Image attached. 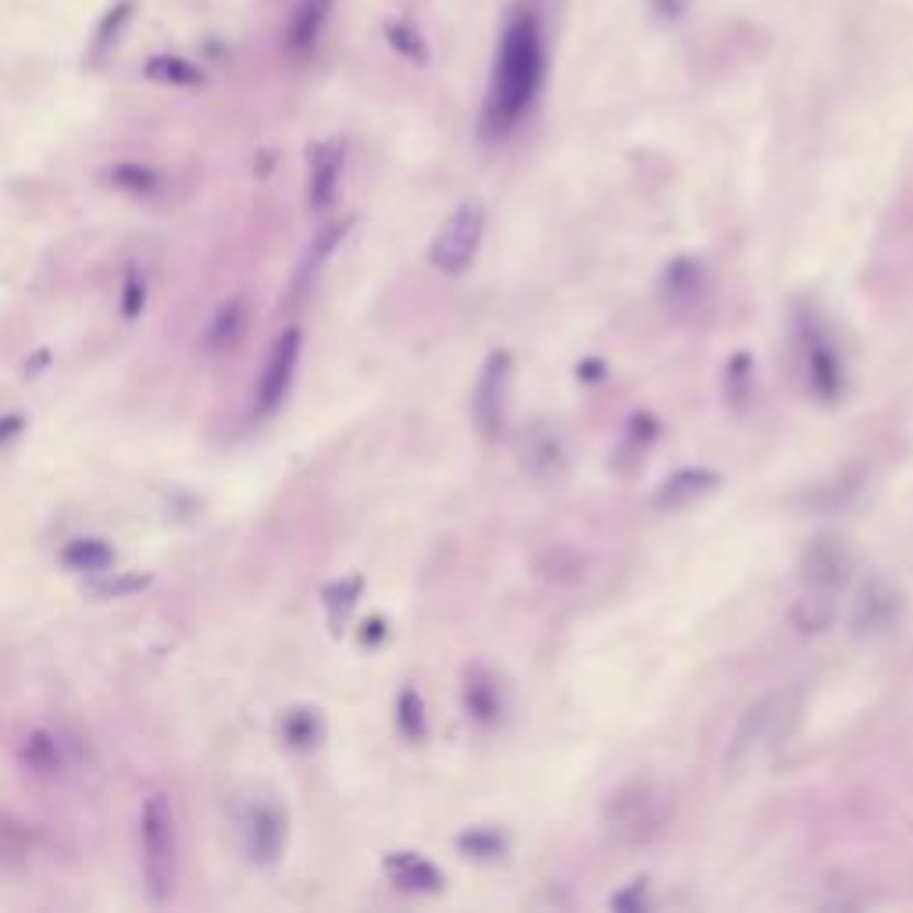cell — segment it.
Segmentation results:
<instances>
[{
  "label": "cell",
  "mask_w": 913,
  "mask_h": 913,
  "mask_svg": "<svg viewBox=\"0 0 913 913\" xmlns=\"http://www.w3.org/2000/svg\"><path fill=\"white\" fill-rule=\"evenodd\" d=\"M511 375H514V358L511 350H493L482 364L479 378L471 389V421L475 432L485 443H496L507 425V393H511Z\"/></svg>",
  "instance_id": "obj_7"
},
{
  "label": "cell",
  "mask_w": 913,
  "mask_h": 913,
  "mask_svg": "<svg viewBox=\"0 0 913 913\" xmlns=\"http://www.w3.org/2000/svg\"><path fill=\"white\" fill-rule=\"evenodd\" d=\"M343 165H347L343 140H325L311 147V208L315 211H329L336 203Z\"/></svg>",
  "instance_id": "obj_15"
},
{
  "label": "cell",
  "mask_w": 913,
  "mask_h": 913,
  "mask_svg": "<svg viewBox=\"0 0 913 913\" xmlns=\"http://www.w3.org/2000/svg\"><path fill=\"white\" fill-rule=\"evenodd\" d=\"M358 639H361V646H367V649L383 646L386 639H389V624H386V618H367V621L361 624Z\"/></svg>",
  "instance_id": "obj_37"
},
{
  "label": "cell",
  "mask_w": 913,
  "mask_h": 913,
  "mask_svg": "<svg viewBox=\"0 0 913 913\" xmlns=\"http://www.w3.org/2000/svg\"><path fill=\"white\" fill-rule=\"evenodd\" d=\"M649 8H653V15H660L664 22H678L686 15L689 0H649Z\"/></svg>",
  "instance_id": "obj_39"
},
{
  "label": "cell",
  "mask_w": 913,
  "mask_h": 913,
  "mask_svg": "<svg viewBox=\"0 0 913 913\" xmlns=\"http://www.w3.org/2000/svg\"><path fill=\"white\" fill-rule=\"evenodd\" d=\"M610 906H618V910H643V906H649V899L643 892V881H635L629 892H618L614 899H610Z\"/></svg>",
  "instance_id": "obj_38"
},
{
  "label": "cell",
  "mask_w": 913,
  "mask_h": 913,
  "mask_svg": "<svg viewBox=\"0 0 913 913\" xmlns=\"http://www.w3.org/2000/svg\"><path fill=\"white\" fill-rule=\"evenodd\" d=\"M239 839L254 864H276L290 839V817L271 796H254L239 807Z\"/></svg>",
  "instance_id": "obj_8"
},
{
  "label": "cell",
  "mask_w": 913,
  "mask_h": 913,
  "mask_svg": "<svg viewBox=\"0 0 913 913\" xmlns=\"http://www.w3.org/2000/svg\"><path fill=\"white\" fill-rule=\"evenodd\" d=\"M279 739H282V746L296 749V753L315 749L325 739L321 711H315V706H293V711H285L279 721Z\"/></svg>",
  "instance_id": "obj_21"
},
{
  "label": "cell",
  "mask_w": 913,
  "mask_h": 913,
  "mask_svg": "<svg viewBox=\"0 0 913 913\" xmlns=\"http://www.w3.org/2000/svg\"><path fill=\"white\" fill-rule=\"evenodd\" d=\"M132 0H118V4L107 11V15L101 19V25H97V33H93V47H90V54H86V65H101L104 61V54L115 47V39H118V33L126 30V22H129V15H132Z\"/></svg>",
  "instance_id": "obj_31"
},
{
  "label": "cell",
  "mask_w": 913,
  "mask_h": 913,
  "mask_svg": "<svg viewBox=\"0 0 913 913\" xmlns=\"http://www.w3.org/2000/svg\"><path fill=\"white\" fill-rule=\"evenodd\" d=\"M383 870H386V878L407 896H435V892H443V885H446L443 870L421 853H389L383 861Z\"/></svg>",
  "instance_id": "obj_17"
},
{
  "label": "cell",
  "mask_w": 913,
  "mask_h": 913,
  "mask_svg": "<svg viewBox=\"0 0 913 913\" xmlns=\"http://www.w3.org/2000/svg\"><path fill=\"white\" fill-rule=\"evenodd\" d=\"M107 183H112L115 189H121V194H129V197H154L161 189V175L154 168H147V165L121 161V165L107 168Z\"/></svg>",
  "instance_id": "obj_29"
},
{
  "label": "cell",
  "mask_w": 913,
  "mask_h": 913,
  "mask_svg": "<svg viewBox=\"0 0 913 913\" xmlns=\"http://www.w3.org/2000/svg\"><path fill=\"white\" fill-rule=\"evenodd\" d=\"M329 11H332V0H304V4H300V15L293 25V50L307 54L318 44L325 22H329Z\"/></svg>",
  "instance_id": "obj_28"
},
{
  "label": "cell",
  "mask_w": 913,
  "mask_h": 913,
  "mask_svg": "<svg viewBox=\"0 0 913 913\" xmlns=\"http://www.w3.org/2000/svg\"><path fill=\"white\" fill-rule=\"evenodd\" d=\"M143 72H147V79L165 83V86H200L203 83V72L197 65H189L183 58H172V54H157V58H150Z\"/></svg>",
  "instance_id": "obj_30"
},
{
  "label": "cell",
  "mask_w": 913,
  "mask_h": 913,
  "mask_svg": "<svg viewBox=\"0 0 913 913\" xmlns=\"http://www.w3.org/2000/svg\"><path fill=\"white\" fill-rule=\"evenodd\" d=\"M364 593V578L361 575H347V578H336L321 589V604H325V614H329L332 624V635L343 632V624L350 621V614L358 610V599Z\"/></svg>",
  "instance_id": "obj_23"
},
{
  "label": "cell",
  "mask_w": 913,
  "mask_h": 913,
  "mask_svg": "<svg viewBox=\"0 0 913 913\" xmlns=\"http://www.w3.org/2000/svg\"><path fill=\"white\" fill-rule=\"evenodd\" d=\"M386 39L393 44V50L403 54L407 61H414L425 68L429 65V44H425V36H421L414 25H407V22H386Z\"/></svg>",
  "instance_id": "obj_33"
},
{
  "label": "cell",
  "mask_w": 913,
  "mask_h": 913,
  "mask_svg": "<svg viewBox=\"0 0 913 913\" xmlns=\"http://www.w3.org/2000/svg\"><path fill=\"white\" fill-rule=\"evenodd\" d=\"M143 307H147V279H143V271L140 268H126V279H121V315H126L129 321H136L143 315Z\"/></svg>",
  "instance_id": "obj_35"
},
{
  "label": "cell",
  "mask_w": 913,
  "mask_h": 913,
  "mask_svg": "<svg viewBox=\"0 0 913 913\" xmlns=\"http://www.w3.org/2000/svg\"><path fill=\"white\" fill-rule=\"evenodd\" d=\"M788 336L796 347L799 375L807 393L821 403H839L846 397V361L835 343V332L824 321V311L813 300H796L788 315Z\"/></svg>",
  "instance_id": "obj_2"
},
{
  "label": "cell",
  "mask_w": 913,
  "mask_h": 913,
  "mask_svg": "<svg viewBox=\"0 0 913 913\" xmlns=\"http://www.w3.org/2000/svg\"><path fill=\"white\" fill-rule=\"evenodd\" d=\"M522 460L531 479H561L567 468V449L561 432L547 421H536L522 435Z\"/></svg>",
  "instance_id": "obj_14"
},
{
  "label": "cell",
  "mask_w": 913,
  "mask_h": 913,
  "mask_svg": "<svg viewBox=\"0 0 913 913\" xmlns=\"http://www.w3.org/2000/svg\"><path fill=\"white\" fill-rule=\"evenodd\" d=\"M457 853L468 856V861L493 864V861H503V856L511 853V835L496 824H475V828H465L457 835Z\"/></svg>",
  "instance_id": "obj_22"
},
{
  "label": "cell",
  "mask_w": 913,
  "mask_h": 913,
  "mask_svg": "<svg viewBox=\"0 0 913 913\" xmlns=\"http://www.w3.org/2000/svg\"><path fill=\"white\" fill-rule=\"evenodd\" d=\"M657 435H660V421L653 418L649 411H635L632 421H629V432H624L621 454H632L639 460L653 443H657Z\"/></svg>",
  "instance_id": "obj_34"
},
{
  "label": "cell",
  "mask_w": 913,
  "mask_h": 913,
  "mask_svg": "<svg viewBox=\"0 0 913 913\" xmlns=\"http://www.w3.org/2000/svg\"><path fill=\"white\" fill-rule=\"evenodd\" d=\"M19 757H22V764L30 768L33 774H58L61 771V742L54 739L50 731H44V728L25 735Z\"/></svg>",
  "instance_id": "obj_27"
},
{
  "label": "cell",
  "mask_w": 913,
  "mask_h": 913,
  "mask_svg": "<svg viewBox=\"0 0 913 913\" xmlns=\"http://www.w3.org/2000/svg\"><path fill=\"white\" fill-rule=\"evenodd\" d=\"M785 728V697L771 692V697H760L757 703L746 706V714L735 725V735L728 742L725 753V768H731L735 774L749 771L753 764H760L779 742V735Z\"/></svg>",
  "instance_id": "obj_6"
},
{
  "label": "cell",
  "mask_w": 913,
  "mask_h": 913,
  "mask_svg": "<svg viewBox=\"0 0 913 913\" xmlns=\"http://www.w3.org/2000/svg\"><path fill=\"white\" fill-rule=\"evenodd\" d=\"M25 432V418L22 414H4L0 418V446H8L11 440H19Z\"/></svg>",
  "instance_id": "obj_40"
},
{
  "label": "cell",
  "mask_w": 913,
  "mask_h": 913,
  "mask_svg": "<svg viewBox=\"0 0 913 913\" xmlns=\"http://www.w3.org/2000/svg\"><path fill=\"white\" fill-rule=\"evenodd\" d=\"M175 856H179V842H175V810L168 796H147L140 810V870H143V889L150 903H168L175 889Z\"/></svg>",
  "instance_id": "obj_4"
},
{
  "label": "cell",
  "mask_w": 913,
  "mask_h": 913,
  "mask_svg": "<svg viewBox=\"0 0 913 913\" xmlns=\"http://www.w3.org/2000/svg\"><path fill=\"white\" fill-rule=\"evenodd\" d=\"M30 846H33L30 828L19 824L15 817L0 813V867H19V864H25V856H30Z\"/></svg>",
  "instance_id": "obj_32"
},
{
  "label": "cell",
  "mask_w": 913,
  "mask_h": 913,
  "mask_svg": "<svg viewBox=\"0 0 913 913\" xmlns=\"http://www.w3.org/2000/svg\"><path fill=\"white\" fill-rule=\"evenodd\" d=\"M542 75H547V47H542V22L536 8L514 11L511 22L503 25L496 58H493V75H489L479 132L482 140H503L511 136L522 118L531 112Z\"/></svg>",
  "instance_id": "obj_1"
},
{
  "label": "cell",
  "mask_w": 913,
  "mask_h": 913,
  "mask_svg": "<svg viewBox=\"0 0 913 913\" xmlns=\"http://www.w3.org/2000/svg\"><path fill=\"white\" fill-rule=\"evenodd\" d=\"M65 567L83 571V575H107L115 567V550L104 539H72L61 550Z\"/></svg>",
  "instance_id": "obj_25"
},
{
  "label": "cell",
  "mask_w": 913,
  "mask_h": 913,
  "mask_svg": "<svg viewBox=\"0 0 913 913\" xmlns=\"http://www.w3.org/2000/svg\"><path fill=\"white\" fill-rule=\"evenodd\" d=\"M482 236H485V203L482 200L457 203L429 247L432 268L443 271V276H465V271L475 265Z\"/></svg>",
  "instance_id": "obj_5"
},
{
  "label": "cell",
  "mask_w": 913,
  "mask_h": 913,
  "mask_svg": "<svg viewBox=\"0 0 913 913\" xmlns=\"http://www.w3.org/2000/svg\"><path fill=\"white\" fill-rule=\"evenodd\" d=\"M250 325V307L243 296H229L225 304H218V311L211 315L208 332H203V347L208 350H229L236 347L243 332H247Z\"/></svg>",
  "instance_id": "obj_20"
},
{
  "label": "cell",
  "mask_w": 913,
  "mask_h": 913,
  "mask_svg": "<svg viewBox=\"0 0 913 913\" xmlns=\"http://www.w3.org/2000/svg\"><path fill=\"white\" fill-rule=\"evenodd\" d=\"M154 582L150 575H115V578H104L93 585V596H104V599H121V596H132V593H143L147 585Z\"/></svg>",
  "instance_id": "obj_36"
},
{
  "label": "cell",
  "mask_w": 913,
  "mask_h": 913,
  "mask_svg": "<svg viewBox=\"0 0 913 913\" xmlns=\"http://www.w3.org/2000/svg\"><path fill=\"white\" fill-rule=\"evenodd\" d=\"M835 618H839V593L813 589V585H807V593L788 607V624L799 635H821L835 624Z\"/></svg>",
  "instance_id": "obj_18"
},
{
  "label": "cell",
  "mask_w": 913,
  "mask_h": 913,
  "mask_svg": "<svg viewBox=\"0 0 913 913\" xmlns=\"http://www.w3.org/2000/svg\"><path fill=\"white\" fill-rule=\"evenodd\" d=\"M397 728L407 742L421 746L429 739V711H425V700H421V692L414 686H403L400 697H397Z\"/></svg>",
  "instance_id": "obj_26"
},
{
  "label": "cell",
  "mask_w": 913,
  "mask_h": 913,
  "mask_svg": "<svg viewBox=\"0 0 913 913\" xmlns=\"http://www.w3.org/2000/svg\"><path fill=\"white\" fill-rule=\"evenodd\" d=\"M721 386H725V403L731 411H746L749 403H753V389H757V372H753V358H749L746 350L731 353L728 364H725V378H721Z\"/></svg>",
  "instance_id": "obj_24"
},
{
  "label": "cell",
  "mask_w": 913,
  "mask_h": 913,
  "mask_svg": "<svg viewBox=\"0 0 913 913\" xmlns=\"http://www.w3.org/2000/svg\"><path fill=\"white\" fill-rule=\"evenodd\" d=\"M899 610H903V604H899V593L892 585L881 578H870L853 604V632L856 635L892 632L899 621Z\"/></svg>",
  "instance_id": "obj_13"
},
{
  "label": "cell",
  "mask_w": 913,
  "mask_h": 913,
  "mask_svg": "<svg viewBox=\"0 0 913 913\" xmlns=\"http://www.w3.org/2000/svg\"><path fill=\"white\" fill-rule=\"evenodd\" d=\"M717 485H721V475L714 468H681V471H675L671 479H667L657 489V496H653V507H657L660 514L686 511L697 500L711 496Z\"/></svg>",
  "instance_id": "obj_16"
},
{
  "label": "cell",
  "mask_w": 913,
  "mask_h": 913,
  "mask_svg": "<svg viewBox=\"0 0 913 913\" xmlns=\"http://www.w3.org/2000/svg\"><path fill=\"white\" fill-rule=\"evenodd\" d=\"M678 810L675 788L657 779H635L607 796L604 824L624 846H646L660 839Z\"/></svg>",
  "instance_id": "obj_3"
},
{
  "label": "cell",
  "mask_w": 913,
  "mask_h": 913,
  "mask_svg": "<svg viewBox=\"0 0 913 913\" xmlns=\"http://www.w3.org/2000/svg\"><path fill=\"white\" fill-rule=\"evenodd\" d=\"M350 225H353V218H343V222H332V225L318 229V236L311 239V247H307V254H304V261H300V268H296V296H304V293L311 290V285H315L318 271H321V268H325V261H329V257L336 254L339 243L347 239Z\"/></svg>",
  "instance_id": "obj_19"
},
{
  "label": "cell",
  "mask_w": 913,
  "mask_h": 913,
  "mask_svg": "<svg viewBox=\"0 0 913 913\" xmlns=\"http://www.w3.org/2000/svg\"><path fill=\"white\" fill-rule=\"evenodd\" d=\"M300 350H304V332L290 325L276 343L268 350V361H265V372L257 378V414L268 418L276 414L279 407L285 403L293 389V375H296V364H300Z\"/></svg>",
  "instance_id": "obj_9"
},
{
  "label": "cell",
  "mask_w": 913,
  "mask_h": 913,
  "mask_svg": "<svg viewBox=\"0 0 913 913\" xmlns=\"http://www.w3.org/2000/svg\"><path fill=\"white\" fill-rule=\"evenodd\" d=\"M460 706L471 725H479L485 731L500 728L507 721V689H503L500 675L489 664L475 660L460 675Z\"/></svg>",
  "instance_id": "obj_10"
},
{
  "label": "cell",
  "mask_w": 913,
  "mask_h": 913,
  "mask_svg": "<svg viewBox=\"0 0 913 913\" xmlns=\"http://www.w3.org/2000/svg\"><path fill=\"white\" fill-rule=\"evenodd\" d=\"M799 567H803V582L813 585V589L839 593L842 585L850 582L853 550L846 547V539H839V536H817V539H810Z\"/></svg>",
  "instance_id": "obj_11"
},
{
  "label": "cell",
  "mask_w": 913,
  "mask_h": 913,
  "mask_svg": "<svg viewBox=\"0 0 913 913\" xmlns=\"http://www.w3.org/2000/svg\"><path fill=\"white\" fill-rule=\"evenodd\" d=\"M660 290L667 307L678 311V315H689V311H697L706 293H711V279H706V268L697 257L681 254L675 257L671 265L664 268V279H660Z\"/></svg>",
  "instance_id": "obj_12"
}]
</instances>
